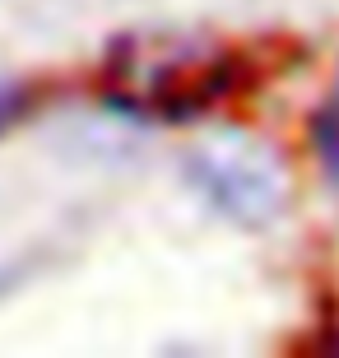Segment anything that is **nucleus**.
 Returning <instances> with one entry per match:
<instances>
[{"instance_id": "f03ea898", "label": "nucleus", "mask_w": 339, "mask_h": 358, "mask_svg": "<svg viewBox=\"0 0 339 358\" xmlns=\"http://www.w3.org/2000/svg\"><path fill=\"white\" fill-rule=\"evenodd\" d=\"M191 182L209 196V205L228 214L233 224L265 228L274 224L288 205V173L265 145H256L251 135L219 131L200 140L186 159Z\"/></svg>"}, {"instance_id": "f257e3e1", "label": "nucleus", "mask_w": 339, "mask_h": 358, "mask_svg": "<svg viewBox=\"0 0 339 358\" xmlns=\"http://www.w3.org/2000/svg\"><path fill=\"white\" fill-rule=\"evenodd\" d=\"M242 52L186 33H131L107 56V103L154 121H191L242 89Z\"/></svg>"}, {"instance_id": "7ed1b4c3", "label": "nucleus", "mask_w": 339, "mask_h": 358, "mask_svg": "<svg viewBox=\"0 0 339 358\" xmlns=\"http://www.w3.org/2000/svg\"><path fill=\"white\" fill-rule=\"evenodd\" d=\"M312 149H316V163H321V177H326L330 196L339 200V93L326 98V107L316 112L312 121Z\"/></svg>"}, {"instance_id": "20e7f679", "label": "nucleus", "mask_w": 339, "mask_h": 358, "mask_svg": "<svg viewBox=\"0 0 339 358\" xmlns=\"http://www.w3.org/2000/svg\"><path fill=\"white\" fill-rule=\"evenodd\" d=\"M19 107H24V93L19 89H0V131L19 117Z\"/></svg>"}]
</instances>
